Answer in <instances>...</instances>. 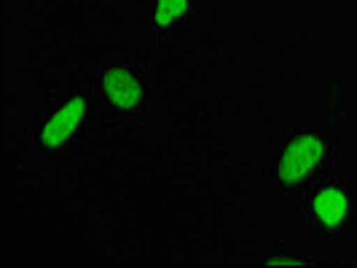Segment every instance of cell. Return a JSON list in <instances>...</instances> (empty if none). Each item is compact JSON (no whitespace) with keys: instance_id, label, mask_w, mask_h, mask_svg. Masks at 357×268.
Listing matches in <instances>:
<instances>
[{"instance_id":"3","label":"cell","mask_w":357,"mask_h":268,"mask_svg":"<svg viewBox=\"0 0 357 268\" xmlns=\"http://www.w3.org/2000/svg\"><path fill=\"white\" fill-rule=\"evenodd\" d=\"M97 94L105 110L121 118L143 113L148 105V78L132 65H113L97 81Z\"/></svg>"},{"instance_id":"1","label":"cell","mask_w":357,"mask_h":268,"mask_svg":"<svg viewBox=\"0 0 357 268\" xmlns=\"http://www.w3.org/2000/svg\"><path fill=\"white\" fill-rule=\"evenodd\" d=\"M331 161V140L320 132L293 134L274 159V180L282 191H298L325 169Z\"/></svg>"},{"instance_id":"6","label":"cell","mask_w":357,"mask_h":268,"mask_svg":"<svg viewBox=\"0 0 357 268\" xmlns=\"http://www.w3.org/2000/svg\"><path fill=\"white\" fill-rule=\"evenodd\" d=\"M264 266H309L314 260H306V258H296V255H274L268 260H261Z\"/></svg>"},{"instance_id":"5","label":"cell","mask_w":357,"mask_h":268,"mask_svg":"<svg viewBox=\"0 0 357 268\" xmlns=\"http://www.w3.org/2000/svg\"><path fill=\"white\" fill-rule=\"evenodd\" d=\"M194 0H153L151 30L159 40H172L188 24Z\"/></svg>"},{"instance_id":"4","label":"cell","mask_w":357,"mask_h":268,"mask_svg":"<svg viewBox=\"0 0 357 268\" xmlns=\"http://www.w3.org/2000/svg\"><path fill=\"white\" fill-rule=\"evenodd\" d=\"M89 107H91V102L84 91L68 94V97L49 113L46 124L40 126V132H38V145H40L46 153H56V150L70 148V145L81 137L84 126L89 121Z\"/></svg>"},{"instance_id":"2","label":"cell","mask_w":357,"mask_h":268,"mask_svg":"<svg viewBox=\"0 0 357 268\" xmlns=\"http://www.w3.org/2000/svg\"><path fill=\"white\" fill-rule=\"evenodd\" d=\"M306 212L312 223L325 233H349L357 223L355 191L344 180H325L312 188L306 198Z\"/></svg>"}]
</instances>
